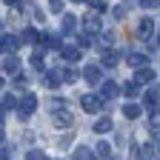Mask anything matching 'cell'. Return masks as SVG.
<instances>
[{
    "mask_svg": "<svg viewBox=\"0 0 160 160\" xmlns=\"http://www.w3.org/2000/svg\"><path fill=\"white\" fill-rule=\"evenodd\" d=\"M94 152H97V157H103V160H109V157H112V146H109V143H97V149H94Z\"/></svg>",
    "mask_w": 160,
    "mask_h": 160,
    "instance_id": "obj_16",
    "label": "cell"
},
{
    "mask_svg": "<svg viewBox=\"0 0 160 160\" xmlns=\"http://www.w3.org/2000/svg\"><path fill=\"white\" fill-rule=\"evenodd\" d=\"M52 114H54V126L57 129H69L72 126V114L69 112H52Z\"/></svg>",
    "mask_w": 160,
    "mask_h": 160,
    "instance_id": "obj_7",
    "label": "cell"
},
{
    "mask_svg": "<svg viewBox=\"0 0 160 160\" xmlns=\"http://www.w3.org/2000/svg\"><path fill=\"white\" fill-rule=\"evenodd\" d=\"M14 86H17V89H26V86H29L26 74H14Z\"/></svg>",
    "mask_w": 160,
    "mask_h": 160,
    "instance_id": "obj_26",
    "label": "cell"
},
{
    "mask_svg": "<svg viewBox=\"0 0 160 160\" xmlns=\"http://www.w3.org/2000/svg\"><path fill=\"white\" fill-rule=\"evenodd\" d=\"M140 112H143V109H140L137 103H126V106H123V114H126L129 120H137V117H140Z\"/></svg>",
    "mask_w": 160,
    "mask_h": 160,
    "instance_id": "obj_12",
    "label": "cell"
},
{
    "mask_svg": "<svg viewBox=\"0 0 160 160\" xmlns=\"http://www.w3.org/2000/svg\"><path fill=\"white\" fill-rule=\"evenodd\" d=\"M152 140H160V126H152Z\"/></svg>",
    "mask_w": 160,
    "mask_h": 160,
    "instance_id": "obj_32",
    "label": "cell"
},
{
    "mask_svg": "<svg viewBox=\"0 0 160 160\" xmlns=\"http://www.w3.org/2000/svg\"><path fill=\"white\" fill-rule=\"evenodd\" d=\"M77 77H80L77 69H66V72H63V83H77Z\"/></svg>",
    "mask_w": 160,
    "mask_h": 160,
    "instance_id": "obj_21",
    "label": "cell"
},
{
    "mask_svg": "<svg viewBox=\"0 0 160 160\" xmlns=\"http://www.w3.org/2000/svg\"><path fill=\"white\" fill-rule=\"evenodd\" d=\"M80 106H83V112L94 114V112H100V106H103V100H100L97 94H83V97H80Z\"/></svg>",
    "mask_w": 160,
    "mask_h": 160,
    "instance_id": "obj_2",
    "label": "cell"
},
{
    "mask_svg": "<svg viewBox=\"0 0 160 160\" xmlns=\"http://www.w3.org/2000/svg\"><path fill=\"white\" fill-rule=\"evenodd\" d=\"M17 66H20V60H17L14 54H9V57L3 60V72H12V74H14V72H17Z\"/></svg>",
    "mask_w": 160,
    "mask_h": 160,
    "instance_id": "obj_15",
    "label": "cell"
},
{
    "mask_svg": "<svg viewBox=\"0 0 160 160\" xmlns=\"http://www.w3.org/2000/svg\"><path fill=\"white\" fill-rule=\"evenodd\" d=\"M126 12H129L126 6H114V20H123V17H126Z\"/></svg>",
    "mask_w": 160,
    "mask_h": 160,
    "instance_id": "obj_27",
    "label": "cell"
},
{
    "mask_svg": "<svg viewBox=\"0 0 160 160\" xmlns=\"http://www.w3.org/2000/svg\"><path fill=\"white\" fill-rule=\"evenodd\" d=\"M154 103H157V92H154V89H149V94H146V106H149V109H154Z\"/></svg>",
    "mask_w": 160,
    "mask_h": 160,
    "instance_id": "obj_25",
    "label": "cell"
},
{
    "mask_svg": "<svg viewBox=\"0 0 160 160\" xmlns=\"http://www.w3.org/2000/svg\"><path fill=\"white\" fill-rule=\"evenodd\" d=\"M83 77L89 80V83H100V66H97V63H89V66L83 69Z\"/></svg>",
    "mask_w": 160,
    "mask_h": 160,
    "instance_id": "obj_6",
    "label": "cell"
},
{
    "mask_svg": "<svg viewBox=\"0 0 160 160\" xmlns=\"http://www.w3.org/2000/svg\"><path fill=\"white\" fill-rule=\"evenodd\" d=\"M74 3H83V0H74Z\"/></svg>",
    "mask_w": 160,
    "mask_h": 160,
    "instance_id": "obj_37",
    "label": "cell"
},
{
    "mask_svg": "<svg viewBox=\"0 0 160 160\" xmlns=\"http://www.w3.org/2000/svg\"><path fill=\"white\" fill-rule=\"evenodd\" d=\"M92 129H94L97 134H106V132H112V120H109V117H100V120H97V123H94Z\"/></svg>",
    "mask_w": 160,
    "mask_h": 160,
    "instance_id": "obj_10",
    "label": "cell"
},
{
    "mask_svg": "<svg viewBox=\"0 0 160 160\" xmlns=\"http://www.w3.org/2000/svg\"><path fill=\"white\" fill-rule=\"evenodd\" d=\"M3 86H6V80H3V77H0V92H3Z\"/></svg>",
    "mask_w": 160,
    "mask_h": 160,
    "instance_id": "obj_34",
    "label": "cell"
},
{
    "mask_svg": "<svg viewBox=\"0 0 160 160\" xmlns=\"http://www.w3.org/2000/svg\"><path fill=\"white\" fill-rule=\"evenodd\" d=\"M137 92H140V83H137V80H134V83H126V86H123V94H129V97H134Z\"/></svg>",
    "mask_w": 160,
    "mask_h": 160,
    "instance_id": "obj_22",
    "label": "cell"
},
{
    "mask_svg": "<svg viewBox=\"0 0 160 160\" xmlns=\"http://www.w3.org/2000/svg\"><path fill=\"white\" fill-rule=\"evenodd\" d=\"M43 43H46L49 49H60V37H57V34H43Z\"/></svg>",
    "mask_w": 160,
    "mask_h": 160,
    "instance_id": "obj_17",
    "label": "cell"
},
{
    "mask_svg": "<svg viewBox=\"0 0 160 160\" xmlns=\"http://www.w3.org/2000/svg\"><path fill=\"white\" fill-rule=\"evenodd\" d=\"M74 26H77V17H74V14H66V17H63V32H72Z\"/></svg>",
    "mask_w": 160,
    "mask_h": 160,
    "instance_id": "obj_20",
    "label": "cell"
},
{
    "mask_svg": "<svg viewBox=\"0 0 160 160\" xmlns=\"http://www.w3.org/2000/svg\"><path fill=\"white\" fill-rule=\"evenodd\" d=\"M152 32H154V23H152V20L149 17H143V20H140V37H152Z\"/></svg>",
    "mask_w": 160,
    "mask_h": 160,
    "instance_id": "obj_11",
    "label": "cell"
},
{
    "mask_svg": "<svg viewBox=\"0 0 160 160\" xmlns=\"http://www.w3.org/2000/svg\"><path fill=\"white\" fill-rule=\"evenodd\" d=\"M126 63H129L132 69H146L149 57H146V54H137V52H134V54H129V57H126Z\"/></svg>",
    "mask_w": 160,
    "mask_h": 160,
    "instance_id": "obj_5",
    "label": "cell"
},
{
    "mask_svg": "<svg viewBox=\"0 0 160 160\" xmlns=\"http://www.w3.org/2000/svg\"><path fill=\"white\" fill-rule=\"evenodd\" d=\"M140 3H143V9H157L160 0H140Z\"/></svg>",
    "mask_w": 160,
    "mask_h": 160,
    "instance_id": "obj_30",
    "label": "cell"
},
{
    "mask_svg": "<svg viewBox=\"0 0 160 160\" xmlns=\"http://www.w3.org/2000/svg\"><path fill=\"white\" fill-rule=\"evenodd\" d=\"M32 69H37V72H43V57H32Z\"/></svg>",
    "mask_w": 160,
    "mask_h": 160,
    "instance_id": "obj_29",
    "label": "cell"
},
{
    "mask_svg": "<svg viewBox=\"0 0 160 160\" xmlns=\"http://www.w3.org/2000/svg\"><path fill=\"white\" fill-rule=\"evenodd\" d=\"M49 3H52V9H54V12H60V9H63V0H49Z\"/></svg>",
    "mask_w": 160,
    "mask_h": 160,
    "instance_id": "obj_31",
    "label": "cell"
},
{
    "mask_svg": "<svg viewBox=\"0 0 160 160\" xmlns=\"http://www.w3.org/2000/svg\"><path fill=\"white\" fill-rule=\"evenodd\" d=\"M66 103H69V100H63V97H54V100H52V112H54V109H57V112H63V109H66Z\"/></svg>",
    "mask_w": 160,
    "mask_h": 160,
    "instance_id": "obj_24",
    "label": "cell"
},
{
    "mask_svg": "<svg viewBox=\"0 0 160 160\" xmlns=\"http://www.w3.org/2000/svg\"><path fill=\"white\" fill-rule=\"evenodd\" d=\"M77 57H80V49L77 46H66L63 49V60H66V63H74Z\"/></svg>",
    "mask_w": 160,
    "mask_h": 160,
    "instance_id": "obj_13",
    "label": "cell"
},
{
    "mask_svg": "<svg viewBox=\"0 0 160 160\" xmlns=\"http://www.w3.org/2000/svg\"><path fill=\"white\" fill-rule=\"evenodd\" d=\"M83 26H86V32H89V34H94V32L100 29V17H97V14H89V17L83 20Z\"/></svg>",
    "mask_w": 160,
    "mask_h": 160,
    "instance_id": "obj_9",
    "label": "cell"
},
{
    "mask_svg": "<svg viewBox=\"0 0 160 160\" xmlns=\"http://www.w3.org/2000/svg\"><path fill=\"white\" fill-rule=\"evenodd\" d=\"M157 46H160V32H157Z\"/></svg>",
    "mask_w": 160,
    "mask_h": 160,
    "instance_id": "obj_36",
    "label": "cell"
},
{
    "mask_svg": "<svg viewBox=\"0 0 160 160\" xmlns=\"http://www.w3.org/2000/svg\"><path fill=\"white\" fill-rule=\"evenodd\" d=\"M134 80H137V83L140 86H152L154 83V72L146 66V69H137V74H134Z\"/></svg>",
    "mask_w": 160,
    "mask_h": 160,
    "instance_id": "obj_4",
    "label": "cell"
},
{
    "mask_svg": "<svg viewBox=\"0 0 160 160\" xmlns=\"http://www.w3.org/2000/svg\"><path fill=\"white\" fill-rule=\"evenodd\" d=\"M0 106H3L6 112H9V109H17V100H14L12 94H6V97H3V103H0Z\"/></svg>",
    "mask_w": 160,
    "mask_h": 160,
    "instance_id": "obj_23",
    "label": "cell"
},
{
    "mask_svg": "<svg viewBox=\"0 0 160 160\" xmlns=\"http://www.w3.org/2000/svg\"><path fill=\"white\" fill-rule=\"evenodd\" d=\"M72 157H74V160H92V154H89V149H86V146H77Z\"/></svg>",
    "mask_w": 160,
    "mask_h": 160,
    "instance_id": "obj_18",
    "label": "cell"
},
{
    "mask_svg": "<svg viewBox=\"0 0 160 160\" xmlns=\"http://www.w3.org/2000/svg\"><path fill=\"white\" fill-rule=\"evenodd\" d=\"M0 143H3V129H0Z\"/></svg>",
    "mask_w": 160,
    "mask_h": 160,
    "instance_id": "obj_35",
    "label": "cell"
},
{
    "mask_svg": "<svg viewBox=\"0 0 160 160\" xmlns=\"http://www.w3.org/2000/svg\"><path fill=\"white\" fill-rule=\"evenodd\" d=\"M100 63H103V66H117V52H112V49H106L103 54H100Z\"/></svg>",
    "mask_w": 160,
    "mask_h": 160,
    "instance_id": "obj_8",
    "label": "cell"
},
{
    "mask_svg": "<svg viewBox=\"0 0 160 160\" xmlns=\"http://www.w3.org/2000/svg\"><path fill=\"white\" fill-rule=\"evenodd\" d=\"M26 160H46V157H43V152H37V149H32V152L26 154Z\"/></svg>",
    "mask_w": 160,
    "mask_h": 160,
    "instance_id": "obj_28",
    "label": "cell"
},
{
    "mask_svg": "<svg viewBox=\"0 0 160 160\" xmlns=\"http://www.w3.org/2000/svg\"><path fill=\"white\" fill-rule=\"evenodd\" d=\"M117 92H120V86H117V83H103V100L117 97Z\"/></svg>",
    "mask_w": 160,
    "mask_h": 160,
    "instance_id": "obj_14",
    "label": "cell"
},
{
    "mask_svg": "<svg viewBox=\"0 0 160 160\" xmlns=\"http://www.w3.org/2000/svg\"><path fill=\"white\" fill-rule=\"evenodd\" d=\"M6 3H9V6H17V3H20V0H6Z\"/></svg>",
    "mask_w": 160,
    "mask_h": 160,
    "instance_id": "obj_33",
    "label": "cell"
},
{
    "mask_svg": "<svg viewBox=\"0 0 160 160\" xmlns=\"http://www.w3.org/2000/svg\"><path fill=\"white\" fill-rule=\"evenodd\" d=\"M60 83H63V72L54 69V72H46V74H43V86H46V89H57Z\"/></svg>",
    "mask_w": 160,
    "mask_h": 160,
    "instance_id": "obj_3",
    "label": "cell"
},
{
    "mask_svg": "<svg viewBox=\"0 0 160 160\" xmlns=\"http://www.w3.org/2000/svg\"><path fill=\"white\" fill-rule=\"evenodd\" d=\"M34 109H37V97H34V94H26L23 100H20V106H17V114H20V120H29Z\"/></svg>",
    "mask_w": 160,
    "mask_h": 160,
    "instance_id": "obj_1",
    "label": "cell"
},
{
    "mask_svg": "<svg viewBox=\"0 0 160 160\" xmlns=\"http://www.w3.org/2000/svg\"><path fill=\"white\" fill-rule=\"evenodd\" d=\"M89 3H92V9H94V14H103V12L109 9V3H106V0H89Z\"/></svg>",
    "mask_w": 160,
    "mask_h": 160,
    "instance_id": "obj_19",
    "label": "cell"
}]
</instances>
